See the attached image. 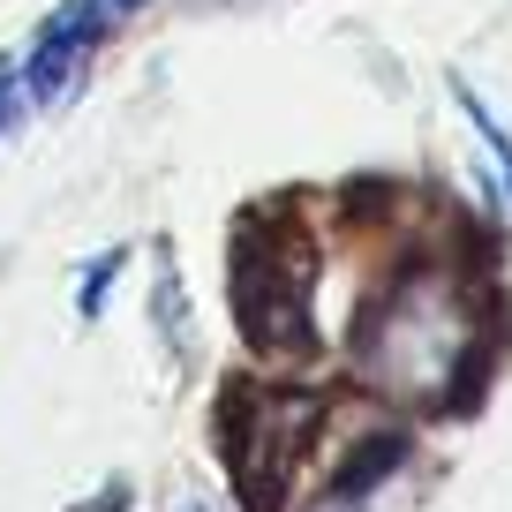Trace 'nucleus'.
Listing matches in <instances>:
<instances>
[{
    "mask_svg": "<svg viewBox=\"0 0 512 512\" xmlns=\"http://www.w3.org/2000/svg\"><path fill=\"white\" fill-rule=\"evenodd\" d=\"M121 264H128V249L113 241V249H98L91 264H83V287H76V317L91 324L98 309H106V294H113V279H121Z\"/></svg>",
    "mask_w": 512,
    "mask_h": 512,
    "instance_id": "7",
    "label": "nucleus"
},
{
    "mask_svg": "<svg viewBox=\"0 0 512 512\" xmlns=\"http://www.w3.org/2000/svg\"><path fill=\"white\" fill-rule=\"evenodd\" d=\"M234 317L264 354H302L309 347V256L302 241L249 226L234 249Z\"/></svg>",
    "mask_w": 512,
    "mask_h": 512,
    "instance_id": "2",
    "label": "nucleus"
},
{
    "mask_svg": "<svg viewBox=\"0 0 512 512\" xmlns=\"http://www.w3.org/2000/svg\"><path fill=\"white\" fill-rule=\"evenodd\" d=\"M445 83H452V98H460V113H467V128H475V144H482V151H490V174H497V181H505V211H512V128H505V121H497V113H490V98H482V91H475V83H467V76H460V68H452V76H445Z\"/></svg>",
    "mask_w": 512,
    "mask_h": 512,
    "instance_id": "6",
    "label": "nucleus"
},
{
    "mask_svg": "<svg viewBox=\"0 0 512 512\" xmlns=\"http://www.w3.org/2000/svg\"><path fill=\"white\" fill-rule=\"evenodd\" d=\"M475 354H482V309H475V287L452 272H407L354 324L362 377L384 400H407V407H445L467 384Z\"/></svg>",
    "mask_w": 512,
    "mask_h": 512,
    "instance_id": "1",
    "label": "nucleus"
},
{
    "mask_svg": "<svg viewBox=\"0 0 512 512\" xmlns=\"http://www.w3.org/2000/svg\"><path fill=\"white\" fill-rule=\"evenodd\" d=\"M83 512H128V482H106V490H98Z\"/></svg>",
    "mask_w": 512,
    "mask_h": 512,
    "instance_id": "9",
    "label": "nucleus"
},
{
    "mask_svg": "<svg viewBox=\"0 0 512 512\" xmlns=\"http://www.w3.org/2000/svg\"><path fill=\"white\" fill-rule=\"evenodd\" d=\"M23 106H31V98H23V68H16V61H0V136L23 121Z\"/></svg>",
    "mask_w": 512,
    "mask_h": 512,
    "instance_id": "8",
    "label": "nucleus"
},
{
    "mask_svg": "<svg viewBox=\"0 0 512 512\" xmlns=\"http://www.w3.org/2000/svg\"><path fill=\"white\" fill-rule=\"evenodd\" d=\"M136 8H151V0H61V8L38 23L31 53H23V98H31L38 113L68 106V91H76L83 68L98 61V46H106Z\"/></svg>",
    "mask_w": 512,
    "mask_h": 512,
    "instance_id": "3",
    "label": "nucleus"
},
{
    "mask_svg": "<svg viewBox=\"0 0 512 512\" xmlns=\"http://www.w3.org/2000/svg\"><path fill=\"white\" fill-rule=\"evenodd\" d=\"M309 422H317V407H309V400H264V407H249V422H241V437H234V460H241V482L256 490V505H272V490H279V475H287V460L302 452Z\"/></svg>",
    "mask_w": 512,
    "mask_h": 512,
    "instance_id": "4",
    "label": "nucleus"
},
{
    "mask_svg": "<svg viewBox=\"0 0 512 512\" xmlns=\"http://www.w3.org/2000/svg\"><path fill=\"white\" fill-rule=\"evenodd\" d=\"M400 460H407V437H369V445L347 460V475L324 490V505H317V512H362V505H369V490H377L384 475H400Z\"/></svg>",
    "mask_w": 512,
    "mask_h": 512,
    "instance_id": "5",
    "label": "nucleus"
}]
</instances>
